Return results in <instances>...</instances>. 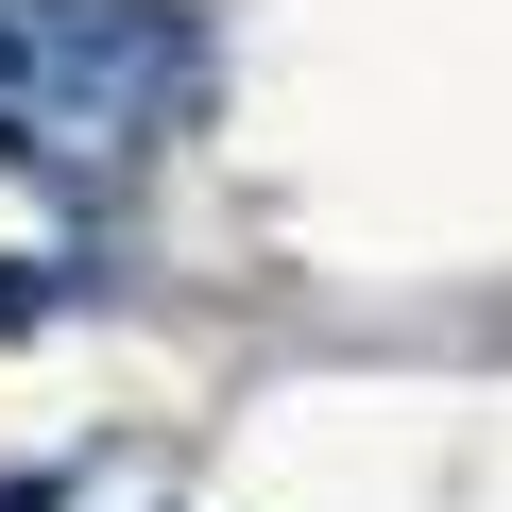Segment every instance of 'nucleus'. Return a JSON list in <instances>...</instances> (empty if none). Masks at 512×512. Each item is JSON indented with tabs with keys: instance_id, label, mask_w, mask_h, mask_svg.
<instances>
[{
	"instance_id": "obj_1",
	"label": "nucleus",
	"mask_w": 512,
	"mask_h": 512,
	"mask_svg": "<svg viewBox=\"0 0 512 512\" xmlns=\"http://www.w3.org/2000/svg\"><path fill=\"white\" fill-rule=\"evenodd\" d=\"M0 154H35V35H18V0H0Z\"/></svg>"
},
{
	"instance_id": "obj_2",
	"label": "nucleus",
	"mask_w": 512,
	"mask_h": 512,
	"mask_svg": "<svg viewBox=\"0 0 512 512\" xmlns=\"http://www.w3.org/2000/svg\"><path fill=\"white\" fill-rule=\"evenodd\" d=\"M18 325H52V274H18V256H0V342Z\"/></svg>"
},
{
	"instance_id": "obj_3",
	"label": "nucleus",
	"mask_w": 512,
	"mask_h": 512,
	"mask_svg": "<svg viewBox=\"0 0 512 512\" xmlns=\"http://www.w3.org/2000/svg\"><path fill=\"white\" fill-rule=\"evenodd\" d=\"M0 512H69V495H52V478H0Z\"/></svg>"
}]
</instances>
